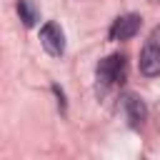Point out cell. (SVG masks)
Masks as SVG:
<instances>
[{
  "label": "cell",
  "mask_w": 160,
  "mask_h": 160,
  "mask_svg": "<svg viewBox=\"0 0 160 160\" xmlns=\"http://www.w3.org/2000/svg\"><path fill=\"white\" fill-rule=\"evenodd\" d=\"M40 42H42L48 55L60 58L65 52V32H62V28L58 22H45L42 30H40Z\"/></svg>",
  "instance_id": "obj_2"
},
{
  "label": "cell",
  "mask_w": 160,
  "mask_h": 160,
  "mask_svg": "<svg viewBox=\"0 0 160 160\" xmlns=\"http://www.w3.org/2000/svg\"><path fill=\"white\" fill-rule=\"evenodd\" d=\"M18 12H20V20L25 22V28H32L38 22V10L30 0H18Z\"/></svg>",
  "instance_id": "obj_6"
},
{
  "label": "cell",
  "mask_w": 160,
  "mask_h": 160,
  "mask_svg": "<svg viewBox=\"0 0 160 160\" xmlns=\"http://www.w3.org/2000/svg\"><path fill=\"white\" fill-rule=\"evenodd\" d=\"M125 70H128V62H125V55L115 52V55H108L105 60L98 62L95 68V75H98V85L102 88H110V85H118L125 80Z\"/></svg>",
  "instance_id": "obj_1"
},
{
  "label": "cell",
  "mask_w": 160,
  "mask_h": 160,
  "mask_svg": "<svg viewBox=\"0 0 160 160\" xmlns=\"http://www.w3.org/2000/svg\"><path fill=\"white\" fill-rule=\"evenodd\" d=\"M150 42H155V45L160 48V25L152 28V32H150Z\"/></svg>",
  "instance_id": "obj_7"
},
{
  "label": "cell",
  "mask_w": 160,
  "mask_h": 160,
  "mask_svg": "<svg viewBox=\"0 0 160 160\" xmlns=\"http://www.w3.org/2000/svg\"><path fill=\"white\" fill-rule=\"evenodd\" d=\"M122 110H125V118H128L130 128H140L145 122V118H148V108L135 92H125L122 95Z\"/></svg>",
  "instance_id": "obj_4"
},
{
  "label": "cell",
  "mask_w": 160,
  "mask_h": 160,
  "mask_svg": "<svg viewBox=\"0 0 160 160\" xmlns=\"http://www.w3.org/2000/svg\"><path fill=\"white\" fill-rule=\"evenodd\" d=\"M140 22L142 20L135 12H128V15L115 18V22L110 25V40H130V38H135L138 30H140Z\"/></svg>",
  "instance_id": "obj_3"
},
{
  "label": "cell",
  "mask_w": 160,
  "mask_h": 160,
  "mask_svg": "<svg viewBox=\"0 0 160 160\" xmlns=\"http://www.w3.org/2000/svg\"><path fill=\"white\" fill-rule=\"evenodd\" d=\"M138 65H140V72L148 75V78L160 75V48L148 40V45L140 50V62Z\"/></svg>",
  "instance_id": "obj_5"
}]
</instances>
